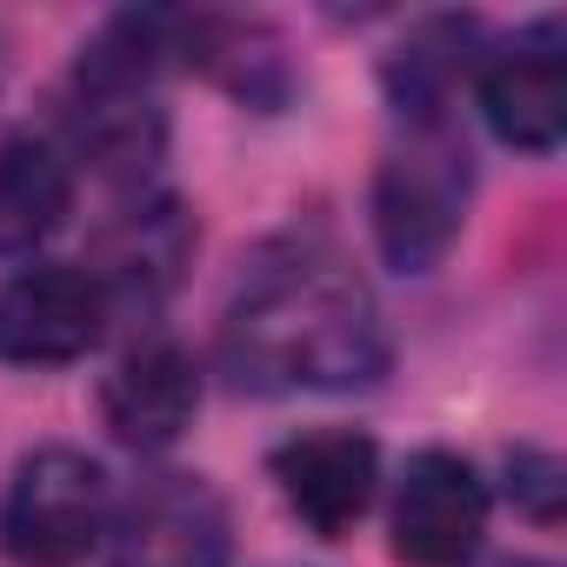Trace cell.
I'll return each mask as SVG.
<instances>
[{
	"mask_svg": "<svg viewBox=\"0 0 567 567\" xmlns=\"http://www.w3.org/2000/svg\"><path fill=\"white\" fill-rule=\"evenodd\" d=\"M114 520V494L94 454L34 447L0 494V554L14 567H81Z\"/></svg>",
	"mask_w": 567,
	"mask_h": 567,
	"instance_id": "3957f363",
	"label": "cell"
},
{
	"mask_svg": "<svg viewBox=\"0 0 567 567\" xmlns=\"http://www.w3.org/2000/svg\"><path fill=\"white\" fill-rule=\"evenodd\" d=\"M74 207V167L48 134H0V260L34 254Z\"/></svg>",
	"mask_w": 567,
	"mask_h": 567,
	"instance_id": "7c38bea8",
	"label": "cell"
},
{
	"mask_svg": "<svg viewBox=\"0 0 567 567\" xmlns=\"http://www.w3.org/2000/svg\"><path fill=\"white\" fill-rule=\"evenodd\" d=\"M514 567H547V560H514Z\"/></svg>",
	"mask_w": 567,
	"mask_h": 567,
	"instance_id": "e0dca14e",
	"label": "cell"
},
{
	"mask_svg": "<svg viewBox=\"0 0 567 567\" xmlns=\"http://www.w3.org/2000/svg\"><path fill=\"white\" fill-rule=\"evenodd\" d=\"M234 520L214 481L147 474L107 520V567H227Z\"/></svg>",
	"mask_w": 567,
	"mask_h": 567,
	"instance_id": "277c9868",
	"label": "cell"
},
{
	"mask_svg": "<svg viewBox=\"0 0 567 567\" xmlns=\"http://www.w3.org/2000/svg\"><path fill=\"white\" fill-rule=\"evenodd\" d=\"M194 254V220L181 214V200L167 194H141L134 207H121V220L101 227L94 240V280L107 295V315L114 308H141L154 315L174 288H181V267Z\"/></svg>",
	"mask_w": 567,
	"mask_h": 567,
	"instance_id": "9c48e42d",
	"label": "cell"
},
{
	"mask_svg": "<svg viewBox=\"0 0 567 567\" xmlns=\"http://www.w3.org/2000/svg\"><path fill=\"white\" fill-rule=\"evenodd\" d=\"M107 321V295L81 260H34L0 288V361L74 368L101 348Z\"/></svg>",
	"mask_w": 567,
	"mask_h": 567,
	"instance_id": "5b68a950",
	"label": "cell"
},
{
	"mask_svg": "<svg viewBox=\"0 0 567 567\" xmlns=\"http://www.w3.org/2000/svg\"><path fill=\"white\" fill-rule=\"evenodd\" d=\"M267 474L321 540H341L381 494V447L361 427H308L267 454Z\"/></svg>",
	"mask_w": 567,
	"mask_h": 567,
	"instance_id": "52a82bcc",
	"label": "cell"
},
{
	"mask_svg": "<svg viewBox=\"0 0 567 567\" xmlns=\"http://www.w3.org/2000/svg\"><path fill=\"white\" fill-rule=\"evenodd\" d=\"M200 414V368L181 341H141L101 388V421L127 454H167Z\"/></svg>",
	"mask_w": 567,
	"mask_h": 567,
	"instance_id": "30bf717a",
	"label": "cell"
},
{
	"mask_svg": "<svg viewBox=\"0 0 567 567\" xmlns=\"http://www.w3.org/2000/svg\"><path fill=\"white\" fill-rule=\"evenodd\" d=\"M481 114L494 127V141L520 147V154H554L567 134V48H560V21H534L527 34H514L507 48H487L481 61Z\"/></svg>",
	"mask_w": 567,
	"mask_h": 567,
	"instance_id": "ba28073f",
	"label": "cell"
},
{
	"mask_svg": "<svg viewBox=\"0 0 567 567\" xmlns=\"http://www.w3.org/2000/svg\"><path fill=\"white\" fill-rule=\"evenodd\" d=\"M388 361L381 308L328 234H288L254 254L220 315V368L247 394H354Z\"/></svg>",
	"mask_w": 567,
	"mask_h": 567,
	"instance_id": "6da1fadb",
	"label": "cell"
},
{
	"mask_svg": "<svg viewBox=\"0 0 567 567\" xmlns=\"http://www.w3.org/2000/svg\"><path fill=\"white\" fill-rule=\"evenodd\" d=\"M507 494H514V507H520L527 520L554 527V520H560V501H567V467H560V454H547V447H534V441L507 447Z\"/></svg>",
	"mask_w": 567,
	"mask_h": 567,
	"instance_id": "2e32d148",
	"label": "cell"
},
{
	"mask_svg": "<svg viewBox=\"0 0 567 567\" xmlns=\"http://www.w3.org/2000/svg\"><path fill=\"white\" fill-rule=\"evenodd\" d=\"M174 61L200 68L220 94H234L240 107H288L301 87V68L280 41V28L267 21H240V14H181V48Z\"/></svg>",
	"mask_w": 567,
	"mask_h": 567,
	"instance_id": "8fae6325",
	"label": "cell"
},
{
	"mask_svg": "<svg viewBox=\"0 0 567 567\" xmlns=\"http://www.w3.org/2000/svg\"><path fill=\"white\" fill-rule=\"evenodd\" d=\"M487 540V481L454 447H421L401 467L388 547L408 567H467Z\"/></svg>",
	"mask_w": 567,
	"mask_h": 567,
	"instance_id": "8992f818",
	"label": "cell"
},
{
	"mask_svg": "<svg viewBox=\"0 0 567 567\" xmlns=\"http://www.w3.org/2000/svg\"><path fill=\"white\" fill-rule=\"evenodd\" d=\"M467 200H474L467 134L447 114L441 121H401V141L381 154L374 194H368L374 240H381L388 267L394 274H434L467 227Z\"/></svg>",
	"mask_w": 567,
	"mask_h": 567,
	"instance_id": "7a4b0ae2",
	"label": "cell"
},
{
	"mask_svg": "<svg viewBox=\"0 0 567 567\" xmlns=\"http://www.w3.org/2000/svg\"><path fill=\"white\" fill-rule=\"evenodd\" d=\"M68 127H74V154L107 181H141L167 147V114H161L154 94H141V101H74Z\"/></svg>",
	"mask_w": 567,
	"mask_h": 567,
	"instance_id": "9a60e30c",
	"label": "cell"
},
{
	"mask_svg": "<svg viewBox=\"0 0 567 567\" xmlns=\"http://www.w3.org/2000/svg\"><path fill=\"white\" fill-rule=\"evenodd\" d=\"M467 68H481V21L441 14V21H421V28L388 54L381 81H388V101H394L401 121H441L447 101H454V81H461Z\"/></svg>",
	"mask_w": 567,
	"mask_h": 567,
	"instance_id": "5bb4252c",
	"label": "cell"
},
{
	"mask_svg": "<svg viewBox=\"0 0 567 567\" xmlns=\"http://www.w3.org/2000/svg\"><path fill=\"white\" fill-rule=\"evenodd\" d=\"M174 48H181V14H167V8H127V14L101 21V34L74 61V101H141V94H154Z\"/></svg>",
	"mask_w": 567,
	"mask_h": 567,
	"instance_id": "4fadbf2b",
	"label": "cell"
}]
</instances>
